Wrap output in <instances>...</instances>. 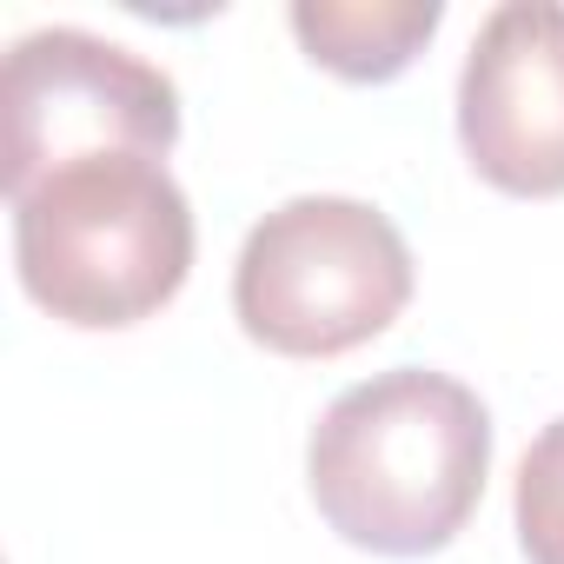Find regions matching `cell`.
<instances>
[{"label": "cell", "mask_w": 564, "mask_h": 564, "mask_svg": "<svg viewBox=\"0 0 564 564\" xmlns=\"http://www.w3.org/2000/svg\"><path fill=\"white\" fill-rule=\"evenodd\" d=\"M458 140L498 193H564V0H505L485 14L458 74Z\"/></svg>", "instance_id": "cell-5"}, {"label": "cell", "mask_w": 564, "mask_h": 564, "mask_svg": "<svg viewBox=\"0 0 564 564\" xmlns=\"http://www.w3.org/2000/svg\"><path fill=\"white\" fill-rule=\"evenodd\" d=\"M412 306L405 232L346 193H300L272 206L232 265V313L252 346L279 359H339L379 339Z\"/></svg>", "instance_id": "cell-3"}, {"label": "cell", "mask_w": 564, "mask_h": 564, "mask_svg": "<svg viewBox=\"0 0 564 564\" xmlns=\"http://www.w3.org/2000/svg\"><path fill=\"white\" fill-rule=\"evenodd\" d=\"M518 551L531 564H564V419H551L518 465Z\"/></svg>", "instance_id": "cell-7"}, {"label": "cell", "mask_w": 564, "mask_h": 564, "mask_svg": "<svg viewBox=\"0 0 564 564\" xmlns=\"http://www.w3.org/2000/svg\"><path fill=\"white\" fill-rule=\"evenodd\" d=\"M438 0H293L300 47L339 80H399L438 34Z\"/></svg>", "instance_id": "cell-6"}, {"label": "cell", "mask_w": 564, "mask_h": 564, "mask_svg": "<svg viewBox=\"0 0 564 564\" xmlns=\"http://www.w3.org/2000/svg\"><path fill=\"white\" fill-rule=\"evenodd\" d=\"M491 412L471 386L432 366H392L346 386L306 445L319 518L379 557L445 551L485 498Z\"/></svg>", "instance_id": "cell-1"}, {"label": "cell", "mask_w": 564, "mask_h": 564, "mask_svg": "<svg viewBox=\"0 0 564 564\" xmlns=\"http://www.w3.org/2000/svg\"><path fill=\"white\" fill-rule=\"evenodd\" d=\"M8 199L87 160H166L180 140V87L120 41L87 28L21 34L0 74Z\"/></svg>", "instance_id": "cell-4"}, {"label": "cell", "mask_w": 564, "mask_h": 564, "mask_svg": "<svg viewBox=\"0 0 564 564\" xmlns=\"http://www.w3.org/2000/svg\"><path fill=\"white\" fill-rule=\"evenodd\" d=\"M14 265L61 326H140L193 272V206L166 160H87L14 199Z\"/></svg>", "instance_id": "cell-2"}]
</instances>
